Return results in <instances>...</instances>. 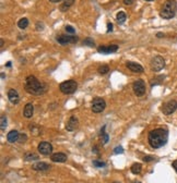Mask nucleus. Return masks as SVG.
Segmentation results:
<instances>
[{
  "label": "nucleus",
  "mask_w": 177,
  "mask_h": 183,
  "mask_svg": "<svg viewBox=\"0 0 177 183\" xmlns=\"http://www.w3.org/2000/svg\"><path fill=\"white\" fill-rule=\"evenodd\" d=\"M148 141L152 148L157 149L165 145L168 141V132L166 129H154L149 132Z\"/></svg>",
  "instance_id": "nucleus-1"
},
{
  "label": "nucleus",
  "mask_w": 177,
  "mask_h": 183,
  "mask_svg": "<svg viewBox=\"0 0 177 183\" xmlns=\"http://www.w3.org/2000/svg\"><path fill=\"white\" fill-rule=\"evenodd\" d=\"M24 88L28 94H32L34 96H41L47 91V86L44 83H41L34 75H30L26 77Z\"/></svg>",
  "instance_id": "nucleus-2"
},
{
  "label": "nucleus",
  "mask_w": 177,
  "mask_h": 183,
  "mask_svg": "<svg viewBox=\"0 0 177 183\" xmlns=\"http://www.w3.org/2000/svg\"><path fill=\"white\" fill-rule=\"evenodd\" d=\"M177 3L175 0H166L161 9L160 15L165 20H171L176 14Z\"/></svg>",
  "instance_id": "nucleus-3"
},
{
  "label": "nucleus",
  "mask_w": 177,
  "mask_h": 183,
  "mask_svg": "<svg viewBox=\"0 0 177 183\" xmlns=\"http://www.w3.org/2000/svg\"><path fill=\"white\" fill-rule=\"evenodd\" d=\"M59 88H60V92L64 93V94H67V95H71L74 92L77 91L78 88V83L73 80H68V81L62 82L60 85H59Z\"/></svg>",
  "instance_id": "nucleus-4"
},
{
  "label": "nucleus",
  "mask_w": 177,
  "mask_h": 183,
  "mask_svg": "<svg viewBox=\"0 0 177 183\" xmlns=\"http://www.w3.org/2000/svg\"><path fill=\"white\" fill-rule=\"evenodd\" d=\"M150 65H151L152 71L159 72V71L164 69V67H165V60H164L163 57H161V56H155V57H153L152 60H151Z\"/></svg>",
  "instance_id": "nucleus-5"
},
{
  "label": "nucleus",
  "mask_w": 177,
  "mask_h": 183,
  "mask_svg": "<svg viewBox=\"0 0 177 183\" xmlns=\"http://www.w3.org/2000/svg\"><path fill=\"white\" fill-rule=\"evenodd\" d=\"M92 111L95 113H100L102 111H104L106 108V102L103 98L101 97H95L94 99L92 100Z\"/></svg>",
  "instance_id": "nucleus-6"
},
{
  "label": "nucleus",
  "mask_w": 177,
  "mask_h": 183,
  "mask_svg": "<svg viewBox=\"0 0 177 183\" xmlns=\"http://www.w3.org/2000/svg\"><path fill=\"white\" fill-rule=\"evenodd\" d=\"M177 109V102L175 99H171L168 102H166L163 104L162 106V112L168 116V114H172L173 112H175V110Z\"/></svg>",
  "instance_id": "nucleus-7"
},
{
  "label": "nucleus",
  "mask_w": 177,
  "mask_h": 183,
  "mask_svg": "<svg viewBox=\"0 0 177 183\" xmlns=\"http://www.w3.org/2000/svg\"><path fill=\"white\" fill-rule=\"evenodd\" d=\"M132 88H133L134 94H136V96H138V97L143 96L144 94H145V92H147L145 83H144L143 80H137V81H134Z\"/></svg>",
  "instance_id": "nucleus-8"
},
{
  "label": "nucleus",
  "mask_w": 177,
  "mask_h": 183,
  "mask_svg": "<svg viewBox=\"0 0 177 183\" xmlns=\"http://www.w3.org/2000/svg\"><path fill=\"white\" fill-rule=\"evenodd\" d=\"M37 151L42 154V155H44V156H48L50 155L51 153H53V146L50 143L48 142H41L37 146Z\"/></svg>",
  "instance_id": "nucleus-9"
},
{
  "label": "nucleus",
  "mask_w": 177,
  "mask_h": 183,
  "mask_svg": "<svg viewBox=\"0 0 177 183\" xmlns=\"http://www.w3.org/2000/svg\"><path fill=\"white\" fill-rule=\"evenodd\" d=\"M78 39L79 38L77 36H71V35H59V36H57V42L61 45L77 43Z\"/></svg>",
  "instance_id": "nucleus-10"
},
{
  "label": "nucleus",
  "mask_w": 177,
  "mask_h": 183,
  "mask_svg": "<svg viewBox=\"0 0 177 183\" xmlns=\"http://www.w3.org/2000/svg\"><path fill=\"white\" fill-rule=\"evenodd\" d=\"M118 50V46L117 45H111V46H100L97 48V51L100 54H113L116 52Z\"/></svg>",
  "instance_id": "nucleus-11"
},
{
  "label": "nucleus",
  "mask_w": 177,
  "mask_h": 183,
  "mask_svg": "<svg viewBox=\"0 0 177 183\" xmlns=\"http://www.w3.org/2000/svg\"><path fill=\"white\" fill-rule=\"evenodd\" d=\"M78 125H79L78 118L77 117H74V116H71L70 119H69V121H68L66 124V130L67 131H69V132H72V131H74V130L77 129Z\"/></svg>",
  "instance_id": "nucleus-12"
},
{
  "label": "nucleus",
  "mask_w": 177,
  "mask_h": 183,
  "mask_svg": "<svg viewBox=\"0 0 177 183\" xmlns=\"http://www.w3.org/2000/svg\"><path fill=\"white\" fill-rule=\"evenodd\" d=\"M126 65H127V68L129 70L132 71V72H136V73H142V72H144L143 67L141 65H139V63H137V62L128 61L127 63H126Z\"/></svg>",
  "instance_id": "nucleus-13"
},
{
  "label": "nucleus",
  "mask_w": 177,
  "mask_h": 183,
  "mask_svg": "<svg viewBox=\"0 0 177 183\" xmlns=\"http://www.w3.org/2000/svg\"><path fill=\"white\" fill-rule=\"evenodd\" d=\"M8 98H9L10 102L13 104V105H17V104L20 102V95H19V93H18L16 89H13V88L8 91Z\"/></svg>",
  "instance_id": "nucleus-14"
},
{
  "label": "nucleus",
  "mask_w": 177,
  "mask_h": 183,
  "mask_svg": "<svg viewBox=\"0 0 177 183\" xmlns=\"http://www.w3.org/2000/svg\"><path fill=\"white\" fill-rule=\"evenodd\" d=\"M50 159L54 162H66L67 155L64 153H54V154H51Z\"/></svg>",
  "instance_id": "nucleus-15"
},
{
  "label": "nucleus",
  "mask_w": 177,
  "mask_h": 183,
  "mask_svg": "<svg viewBox=\"0 0 177 183\" xmlns=\"http://www.w3.org/2000/svg\"><path fill=\"white\" fill-rule=\"evenodd\" d=\"M33 170L35 171H47V170H49L50 169V166L49 165H47V163H45V162H36V163H34L33 166Z\"/></svg>",
  "instance_id": "nucleus-16"
},
{
  "label": "nucleus",
  "mask_w": 177,
  "mask_h": 183,
  "mask_svg": "<svg viewBox=\"0 0 177 183\" xmlns=\"http://www.w3.org/2000/svg\"><path fill=\"white\" fill-rule=\"evenodd\" d=\"M19 137H20V134H19V132L17 130H12L7 135V140H8L9 143H16V142L19 141Z\"/></svg>",
  "instance_id": "nucleus-17"
},
{
  "label": "nucleus",
  "mask_w": 177,
  "mask_h": 183,
  "mask_svg": "<svg viewBox=\"0 0 177 183\" xmlns=\"http://www.w3.org/2000/svg\"><path fill=\"white\" fill-rule=\"evenodd\" d=\"M34 113V106L31 104V102H28L25 105V107H24V111H23V114H24V117L25 118H32V116H33Z\"/></svg>",
  "instance_id": "nucleus-18"
},
{
  "label": "nucleus",
  "mask_w": 177,
  "mask_h": 183,
  "mask_svg": "<svg viewBox=\"0 0 177 183\" xmlns=\"http://www.w3.org/2000/svg\"><path fill=\"white\" fill-rule=\"evenodd\" d=\"M76 0H64V2H62V5H60V10L61 11H67L72 5H73V2H74Z\"/></svg>",
  "instance_id": "nucleus-19"
},
{
  "label": "nucleus",
  "mask_w": 177,
  "mask_h": 183,
  "mask_svg": "<svg viewBox=\"0 0 177 183\" xmlns=\"http://www.w3.org/2000/svg\"><path fill=\"white\" fill-rule=\"evenodd\" d=\"M116 19H117V21H118L119 24H124L125 21H126V19H127V14H126L124 11H119V12L117 13Z\"/></svg>",
  "instance_id": "nucleus-20"
},
{
  "label": "nucleus",
  "mask_w": 177,
  "mask_h": 183,
  "mask_svg": "<svg viewBox=\"0 0 177 183\" xmlns=\"http://www.w3.org/2000/svg\"><path fill=\"white\" fill-rule=\"evenodd\" d=\"M130 170H131V172L133 174H139V173L141 172V170H142V166H141V163L136 162V163H133L132 166H131Z\"/></svg>",
  "instance_id": "nucleus-21"
},
{
  "label": "nucleus",
  "mask_w": 177,
  "mask_h": 183,
  "mask_svg": "<svg viewBox=\"0 0 177 183\" xmlns=\"http://www.w3.org/2000/svg\"><path fill=\"white\" fill-rule=\"evenodd\" d=\"M18 26H19V28H21V30H25V28L28 26V20L26 17L20 19L19 22H18Z\"/></svg>",
  "instance_id": "nucleus-22"
},
{
  "label": "nucleus",
  "mask_w": 177,
  "mask_h": 183,
  "mask_svg": "<svg viewBox=\"0 0 177 183\" xmlns=\"http://www.w3.org/2000/svg\"><path fill=\"white\" fill-rule=\"evenodd\" d=\"M24 159H25V161H33V160H37L39 156L33 153H26V155L24 156Z\"/></svg>",
  "instance_id": "nucleus-23"
},
{
  "label": "nucleus",
  "mask_w": 177,
  "mask_h": 183,
  "mask_svg": "<svg viewBox=\"0 0 177 183\" xmlns=\"http://www.w3.org/2000/svg\"><path fill=\"white\" fill-rule=\"evenodd\" d=\"M108 71H109V68H108V65H101V67H99V69H97V72H99L100 74H102V75L108 73Z\"/></svg>",
  "instance_id": "nucleus-24"
},
{
  "label": "nucleus",
  "mask_w": 177,
  "mask_h": 183,
  "mask_svg": "<svg viewBox=\"0 0 177 183\" xmlns=\"http://www.w3.org/2000/svg\"><path fill=\"white\" fill-rule=\"evenodd\" d=\"M105 130H106L105 125H104V126L102 128V130H101V136L104 139V140H103V144H106V143L108 142V134L105 133Z\"/></svg>",
  "instance_id": "nucleus-25"
},
{
  "label": "nucleus",
  "mask_w": 177,
  "mask_h": 183,
  "mask_svg": "<svg viewBox=\"0 0 177 183\" xmlns=\"http://www.w3.org/2000/svg\"><path fill=\"white\" fill-rule=\"evenodd\" d=\"M83 45L88 46V47H94V46H95V42L91 37H88V38H85V39L83 40Z\"/></svg>",
  "instance_id": "nucleus-26"
},
{
  "label": "nucleus",
  "mask_w": 177,
  "mask_h": 183,
  "mask_svg": "<svg viewBox=\"0 0 177 183\" xmlns=\"http://www.w3.org/2000/svg\"><path fill=\"white\" fill-rule=\"evenodd\" d=\"M164 77H165L164 75H161V76H157V77L153 79V80L151 81V85L153 86V85H157V84H161V83H162V81L164 80Z\"/></svg>",
  "instance_id": "nucleus-27"
},
{
  "label": "nucleus",
  "mask_w": 177,
  "mask_h": 183,
  "mask_svg": "<svg viewBox=\"0 0 177 183\" xmlns=\"http://www.w3.org/2000/svg\"><path fill=\"white\" fill-rule=\"evenodd\" d=\"M0 126H1V130H3L7 128V117L6 116H1L0 118Z\"/></svg>",
  "instance_id": "nucleus-28"
},
{
  "label": "nucleus",
  "mask_w": 177,
  "mask_h": 183,
  "mask_svg": "<svg viewBox=\"0 0 177 183\" xmlns=\"http://www.w3.org/2000/svg\"><path fill=\"white\" fill-rule=\"evenodd\" d=\"M93 166L96 168H102V167H105L106 163L103 161H100V160H93Z\"/></svg>",
  "instance_id": "nucleus-29"
},
{
  "label": "nucleus",
  "mask_w": 177,
  "mask_h": 183,
  "mask_svg": "<svg viewBox=\"0 0 177 183\" xmlns=\"http://www.w3.org/2000/svg\"><path fill=\"white\" fill-rule=\"evenodd\" d=\"M65 30H66V32L68 33L69 35H72V34H74V33H76V30H74L71 25H66Z\"/></svg>",
  "instance_id": "nucleus-30"
},
{
  "label": "nucleus",
  "mask_w": 177,
  "mask_h": 183,
  "mask_svg": "<svg viewBox=\"0 0 177 183\" xmlns=\"http://www.w3.org/2000/svg\"><path fill=\"white\" fill-rule=\"evenodd\" d=\"M114 153L115 154H122L124 153V148H122V146H117L114 148Z\"/></svg>",
  "instance_id": "nucleus-31"
},
{
  "label": "nucleus",
  "mask_w": 177,
  "mask_h": 183,
  "mask_svg": "<svg viewBox=\"0 0 177 183\" xmlns=\"http://www.w3.org/2000/svg\"><path fill=\"white\" fill-rule=\"evenodd\" d=\"M28 140V136L25 134H20V137H19V141L18 142H20V143H23V142H25V141Z\"/></svg>",
  "instance_id": "nucleus-32"
},
{
  "label": "nucleus",
  "mask_w": 177,
  "mask_h": 183,
  "mask_svg": "<svg viewBox=\"0 0 177 183\" xmlns=\"http://www.w3.org/2000/svg\"><path fill=\"white\" fill-rule=\"evenodd\" d=\"M154 159H155V158L153 156H145V157H143V161H145V162L153 161Z\"/></svg>",
  "instance_id": "nucleus-33"
},
{
  "label": "nucleus",
  "mask_w": 177,
  "mask_h": 183,
  "mask_svg": "<svg viewBox=\"0 0 177 183\" xmlns=\"http://www.w3.org/2000/svg\"><path fill=\"white\" fill-rule=\"evenodd\" d=\"M134 2V0H124V5H131Z\"/></svg>",
  "instance_id": "nucleus-34"
},
{
  "label": "nucleus",
  "mask_w": 177,
  "mask_h": 183,
  "mask_svg": "<svg viewBox=\"0 0 177 183\" xmlns=\"http://www.w3.org/2000/svg\"><path fill=\"white\" fill-rule=\"evenodd\" d=\"M111 30H113V24L111 23H107V33L111 32Z\"/></svg>",
  "instance_id": "nucleus-35"
},
{
  "label": "nucleus",
  "mask_w": 177,
  "mask_h": 183,
  "mask_svg": "<svg viewBox=\"0 0 177 183\" xmlns=\"http://www.w3.org/2000/svg\"><path fill=\"white\" fill-rule=\"evenodd\" d=\"M172 166H173V168L175 169V171H176V173H177V160H175V161L173 162V163H172Z\"/></svg>",
  "instance_id": "nucleus-36"
},
{
  "label": "nucleus",
  "mask_w": 177,
  "mask_h": 183,
  "mask_svg": "<svg viewBox=\"0 0 177 183\" xmlns=\"http://www.w3.org/2000/svg\"><path fill=\"white\" fill-rule=\"evenodd\" d=\"M50 2H53V3H58V2H60L62 0H49Z\"/></svg>",
  "instance_id": "nucleus-37"
},
{
  "label": "nucleus",
  "mask_w": 177,
  "mask_h": 183,
  "mask_svg": "<svg viewBox=\"0 0 177 183\" xmlns=\"http://www.w3.org/2000/svg\"><path fill=\"white\" fill-rule=\"evenodd\" d=\"M93 151H95V154H99V151H97V148L96 147H93V149H92Z\"/></svg>",
  "instance_id": "nucleus-38"
},
{
  "label": "nucleus",
  "mask_w": 177,
  "mask_h": 183,
  "mask_svg": "<svg viewBox=\"0 0 177 183\" xmlns=\"http://www.w3.org/2000/svg\"><path fill=\"white\" fill-rule=\"evenodd\" d=\"M156 36H157V37H163V36H164V35H163V34H162V33H159V34H157V35H156Z\"/></svg>",
  "instance_id": "nucleus-39"
},
{
  "label": "nucleus",
  "mask_w": 177,
  "mask_h": 183,
  "mask_svg": "<svg viewBox=\"0 0 177 183\" xmlns=\"http://www.w3.org/2000/svg\"><path fill=\"white\" fill-rule=\"evenodd\" d=\"M0 46H1V47L3 46V39H2V38H1V40H0Z\"/></svg>",
  "instance_id": "nucleus-40"
},
{
  "label": "nucleus",
  "mask_w": 177,
  "mask_h": 183,
  "mask_svg": "<svg viewBox=\"0 0 177 183\" xmlns=\"http://www.w3.org/2000/svg\"><path fill=\"white\" fill-rule=\"evenodd\" d=\"M7 67H8V68L11 67V62H7Z\"/></svg>",
  "instance_id": "nucleus-41"
},
{
  "label": "nucleus",
  "mask_w": 177,
  "mask_h": 183,
  "mask_svg": "<svg viewBox=\"0 0 177 183\" xmlns=\"http://www.w3.org/2000/svg\"><path fill=\"white\" fill-rule=\"evenodd\" d=\"M132 183H141V182H139V181H134V182H132Z\"/></svg>",
  "instance_id": "nucleus-42"
},
{
  "label": "nucleus",
  "mask_w": 177,
  "mask_h": 183,
  "mask_svg": "<svg viewBox=\"0 0 177 183\" xmlns=\"http://www.w3.org/2000/svg\"><path fill=\"white\" fill-rule=\"evenodd\" d=\"M144 1H154V0H144Z\"/></svg>",
  "instance_id": "nucleus-43"
},
{
  "label": "nucleus",
  "mask_w": 177,
  "mask_h": 183,
  "mask_svg": "<svg viewBox=\"0 0 177 183\" xmlns=\"http://www.w3.org/2000/svg\"><path fill=\"white\" fill-rule=\"evenodd\" d=\"M114 183H119V182H114Z\"/></svg>",
  "instance_id": "nucleus-44"
}]
</instances>
